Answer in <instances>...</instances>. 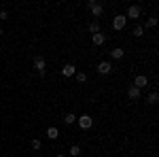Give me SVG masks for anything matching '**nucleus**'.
<instances>
[{
    "instance_id": "1",
    "label": "nucleus",
    "mask_w": 159,
    "mask_h": 157,
    "mask_svg": "<svg viewBox=\"0 0 159 157\" xmlns=\"http://www.w3.org/2000/svg\"><path fill=\"white\" fill-rule=\"evenodd\" d=\"M34 68H36V72L40 74V76H45V70H47V62H45V58H43V55H36V58H34Z\"/></svg>"
},
{
    "instance_id": "2",
    "label": "nucleus",
    "mask_w": 159,
    "mask_h": 157,
    "mask_svg": "<svg viewBox=\"0 0 159 157\" xmlns=\"http://www.w3.org/2000/svg\"><path fill=\"white\" fill-rule=\"evenodd\" d=\"M140 13H142V9H140L138 4H132V7H127L125 19H127V17H129V19H138V17H140Z\"/></svg>"
},
{
    "instance_id": "3",
    "label": "nucleus",
    "mask_w": 159,
    "mask_h": 157,
    "mask_svg": "<svg viewBox=\"0 0 159 157\" xmlns=\"http://www.w3.org/2000/svg\"><path fill=\"white\" fill-rule=\"evenodd\" d=\"M76 121H79V127H83V130H89L93 125V119L89 115H81V117H76Z\"/></svg>"
},
{
    "instance_id": "4",
    "label": "nucleus",
    "mask_w": 159,
    "mask_h": 157,
    "mask_svg": "<svg viewBox=\"0 0 159 157\" xmlns=\"http://www.w3.org/2000/svg\"><path fill=\"white\" fill-rule=\"evenodd\" d=\"M125 24H127L125 15H115V17H112V28H115V30H123Z\"/></svg>"
},
{
    "instance_id": "5",
    "label": "nucleus",
    "mask_w": 159,
    "mask_h": 157,
    "mask_svg": "<svg viewBox=\"0 0 159 157\" xmlns=\"http://www.w3.org/2000/svg\"><path fill=\"white\" fill-rule=\"evenodd\" d=\"M74 74H76V66H74V64H66V66L61 68V76H66V79H68V76H74Z\"/></svg>"
},
{
    "instance_id": "6",
    "label": "nucleus",
    "mask_w": 159,
    "mask_h": 157,
    "mask_svg": "<svg viewBox=\"0 0 159 157\" xmlns=\"http://www.w3.org/2000/svg\"><path fill=\"white\" fill-rule=\"evenodd\" d=\"M91 43H93L96 47L104 45V43H106V34H102V32H98V34H91Z\"/></svg>"
},
{
    "instance_id": "7",
    "label": "nucleus",
    "mask_w": 159,
    "mask_h": 157,
    "mask_svg": "<svg viewBox=\"0 0 159 157\" xmlns=\"http://www.w3.org/2000/svg\"><path fill=\"white\" fill-rule=\"evenodd\" d=\"M147 85H148V79L144 76V74H138V76H136L134 87H138V89H142V87H147Z\"/></svg>"
},
{
    "instance_id": "8",
    "label": "nucleus",
    "mask_w": 159,
    "mask_h": 157,
    "mask_svg": "<svg viewBox=\"0 0 159 157\" xmlns=\"http://www.w3.org/2000/svg\"><path fill=\"white\" fill-rule=\"evenodd\" d=\"M110 70H112V64H110V62H100L98 64V72L100 74H108Z\"/></svg>"
},
{
    "instance_id": "9",
    "label": "nucleus",
    "mask_w": 159,
    "mask_h": 157,
    "mask_svg": "<svg viewBox=\"0 0 159 157\" xmlns=\"http://www.w3.org/2000/svg\"><path fill=\"white\" fill-rule=\"evenodd\" d=\"M89 11H91V15H93V17H100V15L104 13V7H102V4H98V2H93V7H89Z\"/></svg>"
},
{
    "instance_id": "10",
    "label": "nucleus",
    "mask_w": 159,
    "mask_h": 157,
    "mask_svg": "<svg viewBox=\"0 0 159 157\" xmlns=\"http://www.w3.org/2000/svg\"><path fill=\"white\" fill-rule=\"evenodd\" d=\"M127 98H129V100H138V98H140V89L134 87V85H129V89H127Z\"/></svg>"
},
{
    "instance_id": "11",
    "label": "nucleus",
    "mask_w": 159,
    "mask_h": 157,
    "mask_svg": "<svg viewBox=\"0 0 159 157\" xmlns=\"http://www.w3.org/2000/svg\"><path fill=\"white\" fill-rule=\"evenodd\" d=\"M57 136H60V130H57V127H49V130H47V138H49V140H57Z\"/></svg>"
},
{
    "instance_id": "12",
    "label": "nucleus",
    "mask_w": 159,
    "mask_h": 157,
    "mask_svg": "<svg viewBox=\"0 0 159 157\" xmlns=\"http://www.w3.org/2000/svg\"><path fill=\"white\" fill-rule=\"evenodd\" d=\"M110 55H112V60H121L123 55H125V51H123L121 47H117V49H112V51H110Z\"/></svg>"
},
{
    "instance_id": "13",
    "label": "nucleus",
    "mask_w": 159,
    "mask_h": 157,
    "mask_svg": "<svg viewBox=\"0 0 159 157\" xmlns=\"http://www.w3.org/2000/svg\"><path fill=\"white\" fill-rule=\"evenodd\" d=\"M157 100H159V94H157V91H151V94L147 96V102L151 104V106H153V104H157Z\"/></svg>"
},
{
    "instance_id": "14",
    "label": "nucleus",
    "mask_w": 159,
    "mask_h": 157,
    "mask_svg": "<svg viewBox=\"0 0 159 157\" xmlns=\"http://www.w3.org/2000/svg\"><path fill=\"white\" fill-rule=\"evenodd\" d=\"M64 123H66V125H74V123H76V115H74V113H68V115L64 117Z\"/></svg>"
},
{
    "instance_id": "15",
    "label": "nucleus",
    "mask_w": 159,
    "mask_h": 157,
    "mask_svg": "<svg viewBox=\"0 0 159 157\" xmlns=\"http://www.w3.org/2000/svg\"><path fill=\"white\" fill-rule=\"evenodd\" d=\"M89 32H91V34H98V32H100V24H98V19L89 24Z\"/></svg>"
},
{
    "instance_id": "16",
    "label": "nucleus",
    "mask_w": 159,
    "mask_h": 157,
    "mask_svg": "<svg viewBox=\"0 0 159 157\" xmlns=\"http://www.w3.org/2000/svg\"><path fill=\"white\" fill-rule=\"evenodd\" d=\"M70 155H72V157H79V155H81V146H79V145L70 146Z\"/></svg>"
},
{
    "instance_id": "17",
    "label": "nucleus",
    "mask_w": 159,
    "mask_h": 157,
    "mask_svg": "<svg viewBox=\"0 0 159 157\" xmlns=\"http://www.w3.org/2000/svg\"><path fill=\"white\" fill-rule=\"evenodd\" d=\"M142 32H144V25H136L132 34H134V36H142Z\"/></svg>"
},
{
    "instance_id": "18",
    "label": "nucleus",
    "mask_w": 159,
    "mask_h": 157,
    "mask_svg": "<svg viewBox=\"0 0 159 157\" xmlns=\"http://www.w3.org/2000/svg\"><path fill=\"white\" fill-rule=\"evenodd\" d=\"M74 76H76V81H79V83H85V81H87V74L85 72H76Z\"/></svg>"
},
{
    "instance_id": "19",
    "label": "nucleus",
    "mask_w": 159,
    "mask_h": 157,
    "mask_svg": "<svg viewBox=\"0 0 159 157\" xmlns=\"http://www.w3.org/2000/svg\"><path fill=\"white\" fill-rule=\"evenodd\" d=\"M157 25V17H148L147 19V28H155Z\"/></svg>"
},
{
    "instance_id": "20",
    "label": "nucleus",
    "mask_w": 159,
    "mask_h": 157,
    "mask_svg": "<svg viewBox=\"0 0 159 157\" xmlns=\"http://www.w3.org/2000/svg\"><path fill=\"white\" fill-rule=\"evenodd\" d=\"M32 149H34V151H38V149H40V140H38V138H34V140H32Z\"/></svg>"
},
{
    "instance_id": "21",
    "label": "nucleus",
    "mask_w": 159,
    "mask_h": 157,
    "mask_svg": "<svg viewBox=\"0 0 159 157\" xmlns=\"http://www.w3.org/2000/svg\"><path fill=\"white\" fill-rule=\"evenodd\" d=\"M7 17H9V13H7V11H0V19H7Z\"/></svg>"
},
{
    "instance_id": "22",
    "label": "nucleus",
    "mask_w": 159,
    "mask_h": 157,
    "mask_svg": "<svg viewBox=\"0 0 159 157\" xmlns=\"http://www.w3.org/2000/svg\"><path fill=\"white\" fill-rule=\"evenodd\" d=\"M55 157H66V155H61V153H60V155H55Z\"/></svg>"
},
{
    "instance_id": "23",
    "label": "nucleus",
    "mask_w": 159,
    "mask_h": 157,
    "mask_svg": "<svg viewBox=\"0 0 159 157\" xmlns=\"http://www.w3.org/2000/svg\"><path fill=\"white\" fill-rule=\"evenodd\" d=\"M0 36H2V28H0Z\"/></svg>"
}]
</instances>
